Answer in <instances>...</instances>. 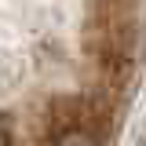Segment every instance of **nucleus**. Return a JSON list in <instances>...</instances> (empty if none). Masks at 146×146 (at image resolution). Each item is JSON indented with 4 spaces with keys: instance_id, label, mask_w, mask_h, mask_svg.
<instances>
[{
    "instance_id": "f257e3e1",
    "label": "nucleus",
    "mask_w": 146,
    "mask_h": 146,
    "mask_svg": "<svg viewBox=\"0 0 146 146\" xmlns=\"http://www.w3.org/2000/svg\"><path fill=\"white\" fill-rule=\"evenodd\" d=\"M51 135H55V146H99L102 143V135L91 131L88 124H70V128L51 131Z\"/></svg>"
},
{
    "instance_id": "f03ea898",
    "label": "nucleus",
    "mask_w": 146,
    "mask_h": 146,
    "mask_svg": "<svg viewBox=\"0 0 146 146\" xmlns=\"http://www.w3.org/2000/svg\"><path fill=\"white\" fill-rule=\"evenodd\" d=\"M0 146H11V135H7V124L0 121Z\"/></svg>"
}]
</instances>
